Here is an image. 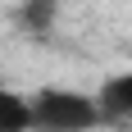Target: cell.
<instances>
[{
    "mask_svg": "<svg viewBox=\"0 0 132 132\" xmlns=\"http://www.w3.org/2000/svg\"><path fill=\"white\" fill-rule=\"evenodd\" d=\"M96 105H100L105 119H128L132 123V68L105 78V87L96 91Z\"/></svg>",
    "mask_w": 132,
    "mask_h": 132,
    "instance_id": "7a4b0ae2",
    "label": "cell"
},
{
    "mask_svg": "<svg viewBox=\"0 0 132 132\" xmlns=\"http://www.w3.org/2000/svg\"><path fill=\"white\" fill-rule=\"evenodd\" d=\"M0 132H32V100L0 87Z\"/></svg>",
    "mask_w": 132,
    "mask_h": 132,
    "instance_id": "3957f363",
    "label": "cell"
},
{
    "mask_svg": "<svg viewBox=\"0 0 132 132\" xmlns=\"http://www.w3.org/2000/svg\"><path fill=\"white\" fill-rule=\"evenodd\" d=\"M23 18H27L32 27H46V23L55 18V0H27V9H23Z\"/></svg>",
    "mask_w": 132,
    "mask_h": 132,
    "instance_id": "277c9868",
    "label": "cell"
},
{
    "mask_svg": "<svg viewBox=\"0 0 132 132\" xmlns=\"http://www.w3.org/2000/svg\"><path fill=\"white\" fill-rule=\"evenodd\" d=\"M105 123L96 96L87 91H64V87H46L32 96V132H96Z\"/></svg>",
    "mask_w": 132,
    "mask_h": 132,
    "instance_id": "6da1fadb",
    "label": "cell"
}]
</instances>
